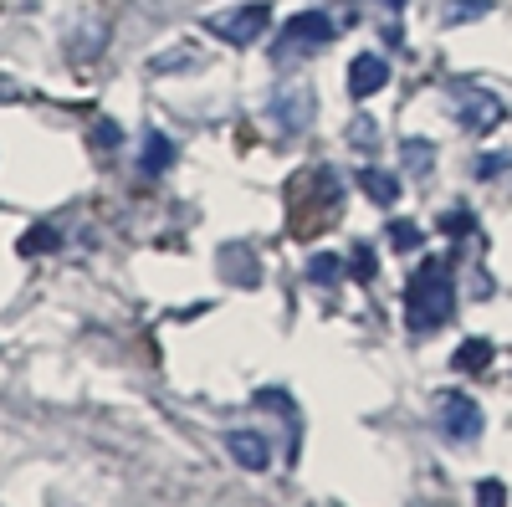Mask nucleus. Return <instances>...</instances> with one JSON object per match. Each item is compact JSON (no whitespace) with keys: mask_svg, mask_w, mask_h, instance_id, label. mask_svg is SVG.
I'll use <instances>...</instances> for the list:
<instances>
[{"mask_svg":"<svg viewBox=\"0 0 512 507\" xmlns=\"http://www.w3.org/2000/svg\"><path fill=\"white\" fill-rule=\"evenodd\" d=\"M390 241H395V251H415V246H420V226L395 221V226H390Z\"/></svg>","mask_w":512,"mask_h":507,"instance_id":"nucleus-15","label":"nucleus"},{"mask_svg":"<svg viewBox=\"0 0 512 507\" xmlns=\"http://www.w3.org/2000/svg\"><path fill=\"white\" fill-rule=\"evenodd\" d=\"M354 272H359V277H369V272H374V262H369V251H364V246H359V257H354Z\"/></svg>","mask_w":512,"mask_h":507,"instance_id":"nucleus-22","label":"nucleus"},{"mask_svg":"<svg viewBox=\"0 0 512 507\" xmlns=\"http://www.w3.org/2000/svg\"><path fill=\"white\" fill-rule=\"evenodd\" d=\"M384 82H390V62H384L379 52H359V57L349 62V93H354V98H374Z\"/></svg>","mask_w":512,"mask_h":507,"instance_id":"nucleus-8","label":"nucleus"},{"mask_svg":"<svg viewBox=\"0 0 512 507\" xmlns=\"http://www.w3.org/2000/svg\"><path fill=\"white\" fill-rule=\"evenodd\" d=\"M441 431L451 441H477L482 436V405L472 395H446L441 400Z\"/></svg>","mask_w":512,"mask_h":507,"instance_id":"nucleus-7","label":"nucleus"},{"mask_svg":"<svg viewBox=\"0 0 512 507\" xmlns=\"http://www.w3.org/2000/svg\"><path fill=\"white\" fill-rule=\"evenodd\" d=\"M400 159H405V169H410L415 180H425L436 169V144L431 139H405L400 144Z\"/></svg>","mask_w":512,"mask_h":507,"instance_id":"nucleus-11","label":"nucleus"},{"mask_svg":"<svg viewBox=\"0 0 512 507\" xmlns=\"http://www.w3.org/2000/svg\"><path fill=\"white\" fill-rule=\"evenodd\" d=\"M451 308H456V282H451V272H446L441 262H425V267L410 277V292H405V318H410V328H415V333H431V328H441V323L451 318Z\"/></svg>","mask_w":512,"mask_h":507,"instance_id":"nucleus-1","label":"nucleus"},{"mask_svg":"<svg viewBox=\"0 0 512 507\" xmlns=\"http://www.w3.org/2000/svg\"><path fill=\"white\" fill-rule=\"evenodd\" d=\"M359 185H364V195L379 200V205H395V200H400V180H395V175H384V169H364Z\"/></svg>","mask_w":512,"mask_h":507,"instance_id":"nucleus-13","label":"nucleus"},{"mask_svg":"<svg viewBox=\"0 0 512 507\" xmlns=\"http://www.w3.org/2000/svg\"><path fill=\"white\" fill-rule=\"evenodd\" d=\"M338 272H344V267H338V257H313L308 262V277H318V282H333Z\"/></svg>","mask_w":512,"mask_h":507,"instance_id":"nucleus-16","label":"nucleus"},{"mask_svg":"<svg viewBox=\"0 0 512 507\" xmlns=\"http://www.w3.org/2000/svg\"><path fill=\"white\" fill-rule=\"evenodd\" d=\"M287 200H292V231H303L308 210H318V231H323L338 210H344V185H338L333 169L313 164L308 175H297V180L287 185Z\"/></svg>","mask_w":512,"mask_h":507,"instance_id":"nucleus-2","label":"nucleus"},{"mask_svg":"<svg viewBox=\"0 0 512 507\" xmlns=\"http://www.w3.org/2000/svg\"><path fill=\"white\" fill-rule=\"evenodd\" d=\"M441 226H446V231H472V216H466V205L446 210V216H441Z\"/></svg>","mask_w":512,"mask_h":507,"instance_id":"nucleus-19","label":"nucleus"},{"mask_svg":"<svg viewBox=\"0 0 512 507\" xmlns=\"http://www.w3.org/2000/svg\"><path fill=\"white\" fill-rule=\"evenodd\" d=\"M379 6H384V11H400V6H405V0H379Z\"/></svg>","mask_w":512,"mask_h":507,"instance_id":"nucleus-25","label":"nucleus"},{"mask_svg":"<svg viewBox=\"0 0 512 507\" xmlns=\"http://www.w3.org/2000/svg\"><path fill=\"white\" fill-rule=\"evenodd\" d=\"M169 159H175V144H169L159 129H149L144 134V154H139V169H144V175H164V169H169Z\"/></svg>","mask_w":512,"mask_h":507,"instance_id":"nucleus-10","label":"nucleus"},{"mask_svg":"<svg viewBox=\"0 0 512 507\" xmlns=\"http://www.w3.org/2000/svg\"><path fill=\"white\" fill-rule=\"evenodd\" d=\"M272 26V6H241V11H226V16H210L205 31H216L221 41H231V47H256V36H262Z\"/></svg>","mask_w":512,"mask_h":507,"instance_id":"nucleus-6","label":"nucleus"},{"mask_svg":"<svg viewBox=\"0 0 512 507\" xmlns=\"http://www.w3.org/2000/svg\"><path fill=\"white\" fill-rule=\"evenodd\" d=\"M333 36H338V21H333L328 11H297V16L282 26V47H277V57L318 52V47H328Z\"/></svg>","mask_w":512,"mask_h":507,"instance_id":"nucleus-5","label":"nucleus"},{"mask_svg":"<svg viewBox=\"0 0 512 507\" xmlns=\"http://www.w3.org/2000/svg\"><path fill=\"white\" fill-rule=\"evenodd\" d=\"M272 118L282 134H308L313 118H318V98L308 82H282V88L272 93Z\"/></svg>","mask_w":512,"mask_h":507,"instance_id":"nucleus-4","label":"nucleus"},{"mask_svg":"<svg viewBox=\"0 0 512 507\" xmlns=\"http://www.w3.org/2000/svg\"><path fill=\"white\" fill-rule=\"evenodd\" d=\"M226 451L236 456V467H246V472H267V461H272L267 441L256 436V431H231L226 436Z\"/></svg>","mask_w":512,"mask_h":507,"instance_id":"nucleus-9","label":"nucleus"},{"mask_svg":"<svg viewBox=\"0 0 512 507\" xmlns=\"http://www.w3.org/2000/svg\"><path fill=\"white\" fill-rule=\"evenodd\" d=\"M36 246H57V231H31L26 236V251H36Z\"/></svg>","mask_w":512,"mask_h":507,"instance_id":"nucleus-20","label":"nucleus"},{"mask_svg":"<svg viewBox=\"0 0 512 507\" xmlns=\"http://www.w3.org/2000/svg\"><path fill=\"white\" fill-rule=\"evenodd\" d=\"M6 98H16V88H11V82H0V103H6Z\"/></svg>","mask_w":512,"mask_h":507,"instance_id":"nucleus-24","label":"nucleus"},{"mask_svg":"<svg viewBox=\"0 0 512 507\" xmlns=\"http://www.w3.org/2000/svg\"><path fill=\"white\" fill-rule=\"evenodd\" d=\"M492 354H497V349L487 344V338H466V344L456 349V369H461V374H482V369L492 364Z\"/></svg>","mask_w":512,"mask_h":507,"instance_id":"nucleus-12","label":"nucleus"},{"mask_svg":"<svg viewBox=\"0 0 512 507\" xmlns=\"http://www.w3.org/2000/svg\"><path fill=\"white\" fill-rule=\"evenodd\" d=\"M502 497H507V487H502V482H492V477H487V482H477V502H482V507H497Z\"/></svg>","mask_w":512,"mask_h":507,"instance_id":"nucleus-18","label":"nucleus"},{"mask_svg":"<svg viewBox=\"0 0 512 507\" xmlns=\"http://www.w3.org/2000/svg\"><path fill=\"white\" fill-rule=\"evenodd\" d=\"M487 11H492V0H451L446 21H482Z\"/></svg>","mask_w":512,"mask_h":507,"instance_id":"nucleus-14","label":"nucleus"},{"mask_svg":"<svg viewBox=\"0 0 512 507\" xmlns=\"http://www.w3.org/2000/svg\"><path fill=\"white\" fill-rule=\"evenodd\" d=\"M502 169H512V154H487V159H482V169H477V175H482V180H497Z\"/></svg>","mask_w":512,"mask_h":507,"instance_id":"nucleus-17","label":"nucleus"},{"mask_svg":"<svg viewBox=\"0 0 512 507\" xmlns=\"http://www.w3.org/2000/svg\"><path fill=\"white\" fill-rule=\"evenodd\" d=\"M369 129H374L369 118H354V144H374V134H369Z\"/></svg>","mask_w":512,"mask_h":507,"instance_id":"nucleus-21","label":"nucleus"},{"mask_svg":"<svg viewBox=\"0 0 512 507\" xmlns=\"http://www.w3.org/2000/svg\"><path fill=\"white\" fill-rule=\"evenodd\" d=\"M446 103L461 118L466 134H487V129H497V123H502V98L487 93V88H477V82H456V88L446 93Z\"/></svg>","mask_w":512,"mask_h":507,"instance_id":"nucleus-3","label":"nucleus"},{"mask_svg":"<svg viewBox=\"0 0 512 507\" xmlns=\"http://www.w3.org/2000/svg\"><path fill=\"white\" fill-rule=\"evenodd\" d=\"M98 144H118V129H113V123H98Z\"/></svg>","mask_w":512,"mask_h":507,"instance_id":"nucleus-23","label":"nucleus"}]
</instances>
